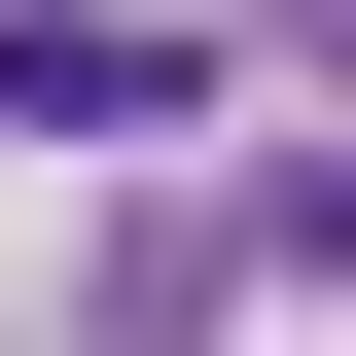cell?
I'll list each match as a JSON object with an SVG mask.
<instances>
[{
	"label": "cell",
	"mask_w": 356,
	"mask_h": 356,
	"mask_svg": "<svg viewBox=\"0 0 356 356\" xmlns=\"http://www.w3.org/2000/svg\"><path fill=\"white\" fill-rule=\"evenodd\" d=\"M0 107H36V143H178V107H214V36H143V0H36V36H0Z\"/></svg>",
	"instance_id": "1"
},
{
	"label": "cell",
	"mask_w": 356,
	"mask_h": 356,
	"mask_svg": "<svg viewBox=\"0 0 356 356\" xmlns=\"http://www.w3.org/2000/svg\"><path fill=\"white\" fill-rule=\"evenodd\" d=\"M0 36H36V0H0Z\"/></svg>",
	"instance_id": "2"
}]
</instances>
